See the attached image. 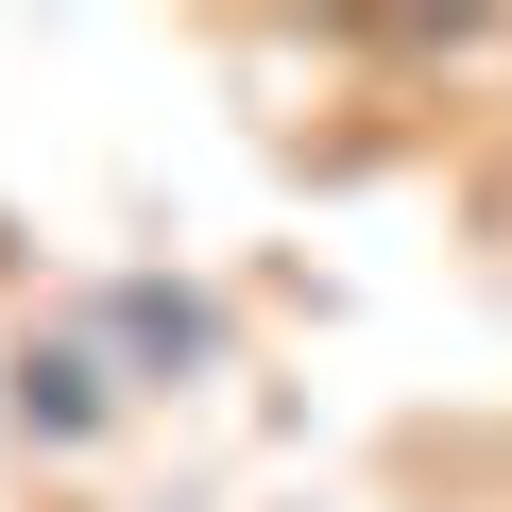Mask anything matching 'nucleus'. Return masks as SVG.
Masks as SVG:
<instances>
[]
</instances>
